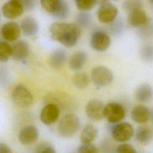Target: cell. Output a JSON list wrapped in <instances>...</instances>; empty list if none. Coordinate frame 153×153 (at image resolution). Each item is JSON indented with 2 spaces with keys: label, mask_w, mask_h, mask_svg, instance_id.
Returning a JSON list of instances; mask_svg holds the SVG:
<instances>
[{
  "label": "cell",
  "mask_w": 153,
  "mask_h": 153,
  "mask_svg": "<svg viewBox=\"0 0 153 153\" xmlns=\"http://www.w3.org/2000/svg\"><path fill=\"white\" fill-rule=\"evenodd\" d=\"M75 23L81 28L86 29L89 27L92 22L91 16L85 11H81L75 16Z\"/></svg>",
  "instance_id": "cb8c5ba5"
},
{
  "label": "cell",
  "mask_w": 153,
  "mask_h": 153,
  "mask_svg": "<svg viewBox=\"0 0 153 153\" xmlns=\"http://www.w3.org/2000/svg\"><path fill=\"white\" fill-rule=\"evenodd\" d=\"M111 39L109 35L101 30L92 32L90 38V45L93 50L98 52H103L111 45Z\"/></svg>",
  "instance_id": "8992f818"
},
{
  "label": "cell",
  "mask_w": 153,
  "mask_h": 153,
  "mask_svg": "<svg viewBox=\"0 0 153 153\" xmlns=\"http://www.w3.org/2000/svg\"><path fill=\"white\" fill-rule=\"evenodd\" d=\"M1 11L5 18L14 20L20 17L25 10L20 0H9L2 5Z\"/></svg>",
  "instance_id": "9c48e42d"
},
{
  "label": "cell",
  "mask_w": 153,
  "mask_h": 153,
  "mask_svg": "<svg viewBox=\"0 0 153 153\" xmlns=\"http://www.w3.org/2000/svg\"><path fill=\"white\" fill-rule=\"evenodd\" d=\"M135 138L140 143H148L153 139V129L148 126H140L136 131Z\"/></svg>",
  "instance_id": "7402d4cb"
},
{
  "label": "cell",
  "mask_w": 153,
  "mask_h": 153,
  "mask_svg": "<svg viewBox=\"0 0 153 153\" xmlns=\"http://www.w3.org/2000/svg\"><path fill=\"white\" fill-rule=\"evenodd\" d=\"M123 9L128 13L139 9L143 7L142 0H124L122 4Z\"/></svg>",
  "instance_id": "83f0119b"
},
{
  "label": "cell",
  "mask_w": 153,
  "mask_h": 153,
  "mask_svg": "<svg viewBox=\"0 0 153 153\" xmlns=\"http://www.w3.org/2000/svg\"><path fill=\"white\" fill-rule=\"evenodd\" d=\"M76 8L81 11H87L96 5L97 0H75Z\"/></svg>",
  "instance_id": "f546056e"
},
{
  "label": "cell",
  "mask_w": 153,
  "mask_h": 153,
  "mask_svg": "<svg viewBox=\"0 0 153 153\" xmlns=\"http://www.w3.org/2000/svg\"><path fill=\"white\" fill-rule=\"evenodd\" d=\"M91 78L85 72H77L72 78L74 85L78 88L83 89L87 87L90 84Z\"/></svg>",
  "instance_id": "603a6c76"
},
{
  "label": "cell",
  "mask_w": 153,
  "mask_h": 153,
  "mask_svg": "<svg viewBox=\"0 0 153 153\" xmlns=\"http://www.w3.org/2000/svg\"><path fill=\"white\" fill-rule=\"evenodd\" d=\"M20 26L22 32L26 36H33L38 33L39 30V25L37 21L31 16L24 17Z\"/></svg>",
  "instance_id": "e0dca14e"
},
{
  "label": "cell",
  "mask_w": 153,
  "mask_h": 153,
  "mask_svg": "<svg viewBox=\"0 0 153 153\" xmlns=\"http://www.w3.org/2000/svg\"><path fill=\"white\" fill-rule=\"evenodd\" d=\"M134 133L132 125L127 122L118 123L111 130L112 138L118 142H124L129 140Z\"/></svg>",
  "instance_id": "52a82bcc"
},
{
  "label": "cell",
  "mask_w": 153,
  "mask_h": 153,
  "mask_svg": "<svg viewBox=\"0 0 153 153\" xmlns=\"http://www.w3.org/2000/svg\"><path fill=\"white\" fill-rule=\"evenodd\" d=\"M78 153H99L98 149L92 143H82L78 148Z\"/></svg>",
  "instance_id": "1f68e13d"
},
{
  "label": "cell",
  "mask_w": 153,
  "mask_h": 153,
  "mask_svg": "<svg viewBox=\"0 0 153 153\" xmlns=\"http://www.w3.org/2000/svg\"><path fill=\"white\" fill-rule=\"evenodd\" d=\"M0 153H12V151L9 146L4 143H0Z\"/></svg>",
  "instance_id": "8d00e7d4"
},
{
  "label": "cell",
  "mask_w": 153,
  "mask_h": 153,
  "mask_svg": "<svg viewBox=\"0 0 153 153\" xmlns=\"http://www.w3.org/2000/svg\"><path fill=\"white\" fill-rule=\"evenodd\" d=\"M23 5L25 10L29 11L34 8L36 5V0H20Z\"/></svg>",
  "instance_id": "836d02e7"
},
{
  "label": "cell",
  "mask_w": 153,
  "mask_h": 153,
  "mask_svg": "<svg viewBox=\"0 0 153 153\" xmlns=\"http://www.w3.org/2000/svg\"><path fill=\"white\" fill-rule=\"evenodd\" d=\"M12 58L16 61H23L28 56L29 52V44L23 40L16 41L12 45Z\"/></svg>",
  "instance_id": "9a60e30c"
},
{
  "label": "cell",
  "mask_w": 153,
  "mask_h": 153,
  "mask_svg": "<svg viewBox=\"0 0 153 153\" xmlns=\"http://www.w3.org/2000/svg\"><path fill=\"white\" fill-rule=\"evenodd\" d=\"M20 26L15 22H8L1 28V35L7 42H16L21 35Z\"/></svg>",
  "instance_id": "8fae6325"
},
{
  "label": "cell",
  "mask_w": 153,
  "mask_h": 153,
  "mask_svg": "<svg viewBox=\"0 0 153 153\" xmlns=\"http://www.w3.org/2000/svg\"><path fill=\"white\" fill-rule=\"evenodd\" d=\"M105 105L100 100H90L85 106V114L88 118L93 121H100L104 117Z\"/></svg>",
  "instance_id": "30bf717a"
},
{
  "label": "cell",
  "mask_w": 153,
  "mask_h": 153,
  "mask_svg": "<svg viewBox=\"0 0 153 153\" xmlns=\"http://www.w3.org/2000/svg\"><path fill=\"white\" fill-rule=\"evenodd\" d=\"M127 22L130 26L140 28L148 23L149 20L146 13L142 8L128 13Z\"/></svg>",
  "instance_id": "4fadbf2b"
},
{
  "label": "cell",
  "mask_w": 153,
  "mask_h": 153,
  "mask_svg": "<svg viewBox=\"0 0 153 153\" xmlns=\"http://www.w3.org/2000/svg\"><path fill=\"white\" fill-rule=\"evenodd\" d=\"M36 153H56L54 149L50 146H45L41 148Z\"/></svg>",
  "instance_id": "d590c367"
},
{
  "label": "cell",
  "mask_w": 153,
  "mask_h": 153,
  "mask_svg": "<svg viewBox=\"0 0 153 153\" xmlns=\"http://www.w3.org/2000/svg\"><path fill=\"white\" fill-rule=\"evenodd\" d=\"M12 45L7 41H1L0 42V61L6 62L12 57Z\"/></svg>",
  "instance_id": "484cf974"
},
{
  "label": "cell",
  "mask_w": 153,
  "mask_h": 153,
  "mask_svg": "<svg viewBox=\"0 0 153 153\" xmlns=\"http://www.w3.org/2000/svg\"><path fill=\"white\" fill-rule=\"evenodd\" d=\"M60 115V109L54 103L46 105L41 110L40 113V120L42 123L50 126L54 123Z\"/></svg>",
  "instance_id": "7c38bea8"
},
{
  "label": "cell",
  "mask_w": 153,
  "mask_h": 153,
  "mask_svg": "<svg viewBox=\"0 0 153 153\" xmlns=\"http://www.w3.org/2000/svg\"><path fill=\"white\" fill-rule=\"evenodd\" d=\"M151 120L153 123V109L151 110Z\"/></svg>",
  "instance_id": "74e56055"
},
{
  "label": "cell",
  "mask_w": 153,
  "mask_h": 153,
  "mask_svg": "<svg viewBox=\"0 0 153 153\" xmlns=\"http://www.w3.org/2000/svg\"><path fill=\"white\" fill-rule=\"evenodd\" d=\"M88 59L87 53L84 51H77L74 53L69 59V67L71 70L78 71L82 68Z\"/></svg>",
  "instance_id": "d6986e66"
},
{
  "label": "cell",
  "mask_w": 153,
  "mask_h": 153,
  "mask_svg": "<svg viewBox=\"0 0 153 153\" xmlns=\"http://www.w3.org/2000/svg\"><path fill=\"white\" fill-rule=\"evenodd\" d=\"M142 59L148 62L153 61V44H146L143 45L140 50Z\"/></svg>",
  "instance_id": "f1b7e54d"
},
{
  "label": "cell",
  "mask_w": 153,
  "mask_h": 153,
  "mask_svg": "<svg viewBox=\"0 0 153 153\" xmlns=\"http://www.w3.org/2000/svg\"><path fill=\"white\" fill-rule=\"evenodd\" d=\"M131 117L137 123H146L151 120V110L145 105H138L133 108Z\"/></svg>",
  "instance_id": "2e32d148"
},
{
  "label": "cell",
  "mask_w": 153,
  "mask_h": 153,
  "mask_svg": "<svg viewBox=\"0 0 153 153\" xmlns=\"http://www.w3.org/2000/svg\"><path fill=\"white\" fill-rule=\"evenodd\" d=\"M79 128V120L73 114L65 115L59 121L57 126V131L59 135L63 137H72Z\"/></svg>",
  "instance_id": "7a4b0ae2"
},
{
  "label": "cell",
  "mask_w": 153,
  "mask_h": 153,
  "mask_svg": "<svg viewBox=\"0 0 153 153\" xmlns=\"http://www.w3.org/2000/svg\"><path fill=\"white\" fill-rule=\"evenodd\" d=\"M92 82L97 87H103L109 85L114 79L112 72L108 67L99 65L94 67L90 72Z\"/></svg>",
  "instance_id": "3957f363"
},
{
  "label": "cell",
  "mask_w": 153,
  "mask_h": 153,
  "mask_svg": "<svg viewBox=\"0 0 153 153\" xmlns=\"http://www.w3.org/2000/svg\"><path fill=\"white\" fill-rule=\"evenodd\" d=\"M126 115L123 106L117 102H111L105 105L104 117L111 123H117L123 120Z\"/></svg>",
  "instance_id": "ba28073f"
},
{
  "label": "cell",
  "mask_w": 153,
  "mask_h": 153,
  "mask_svg": "<svg viewBox=\"0 0 153 153\" xmlns=\"http://www.w3.org/2000/svg\"><path fill=\"white\" fill-rule=\"evenodd\" d=\"M38 137V131L33 126H27L23 127L19 132V139L25 145H30L35 143Z\"/></svg>",
  "instance_id": "5bb4252c"
},
{
  "label": "cell",
  "mask_w": 153,
  "mask_h": 153,
  "mask_svg": "<svg viewBox=\"0 0 153 153\" xmlns=\"http://www.w3.org/2000/svg\"><path fill=\"white\" fill-rule=\"evenodd\" d=\"M148 1H149V2L151 4L153 5V0H148Z\"/></svg>",
  "instance_id": "f35d334b"
},
{
  "label": "cell",
  "mask_w": 153,
  "mask_h": 153,
  "mask_svg": "<svg viewBox=\"0 0 153 153\" xmlns=\"http://www.w3.org/2000/svg\"><path fill=\"white\" fill-rule=\"evenodd\" d=\"M61 0H39L41 7L51 16L58 8Z\"/></svg>",
  "instance_id": "4316f807"
},
{
  "label": "cell",
  "mask_w": 153,
  "mask_h": 153,
  "mask_svg": "<svg viewBox=\"0 0 153 153\" xmlns=\"http://www.w3.org/2000/svg\"><path fill=\"white\" fill-rule=\"evenodd\" d=\"M140 36L145 39L153 37V24L149 22L148 23L139 28Z\"/></svg>",
  "instance_id": "4dcf8cb0"
},
{
  "label": "cell",
  "mask_w": 153,
  "mask_h": 153,
  "mask_svg": "<svg viewBox=\"0 0 153 153\" xmlns=\"http://www.w3.org/2000/svg\"><path fill=\"white\" fill-rule=\"evenodd\" d=\"M69 14L70 8L68 2L65 0H61L58 8L52 16L56 19L63 20L68 18Z\"/></svg>",
  "instance_id": "d4e9b609"
},
{
  "label": "cell",
  "mask_w": 153,
  "mask_h": 153,
  "mask_svg": "<svg viewBox=\"0 0 153 153\" xmlns=\"http://www.w3.org/2000/svg\"><path fill=\"white\" fill-rule=\"evenodd\" d=\"M112 23V32L115 34H119L122 30L123 28V25L121 21L117 20V22H115V23L114 22Z\"/></svg>",
  "instance_id": "e575fe53"
},
{
  "label": "cell",
  "mask_w": 153,
  "mask_h": 153,
  "mask_svg": "<svg viewBox=\"0 0 153 153\" xmlns=\"http://www.w3.org/2000/svg\"><path fill=\"white\" fill-rule=\"evenodd\" d=\"M98 134L97 128L91 124L84 126L80 134V140L82 143H91L97 137Z\"/></svg>",
  "instance_id": "44dd1931"
},
{
  "label": "cell",
  "mask_w": 153,
  "mask_h": 153,
  "mask_svg": "<svg viewBox=\"0 0 153 153\" xmlns=\"http://www.w3.org/2000/svg\"><path fill=\"white\" fill-rule=\"evenodd\" d=\"M51 39L67 48L74 47L81 34V28L75 23L56 22L49 28Z\"/></svg>",
  "instance_id": "6da1fadb"
},
{
  "label": "cell",
  "mask_w": 153,
  "mask_h": 153,
  "mask_svg": "<svg viewBox=\"0 0 153 153\" xmlns=\"http://www.w3.org/2000/svg\"><path fill=\"white\" fill-rule=\"evenodd\" d=\"M118 14L117 7L108 1L102 2L97 11V19L103 24L112 23L116 20Z\"/></svg>",
  "instance_id": "277c9868"
},
{
  "label": "cell",
  "mask_w": 153,
  "mask_h": 153,
  "mask_svg": "<svg viewBox=\"0 0 153 153\" xmlns=\"http://www.w3.org/2000/svg\"><path fill=\"white\" fill-rule=\"evenodd\" d=\"M11 99L14 104L22 108L30 106L33 101L30 91L23 85L16 86L11 92Z\"/></svg>",
  "instance_id": "5b68a950"
},
{
  "label": "cell",
  "mask_w": 153,
  "mask_h": 153,
  "mask_svg": "<svg viewBox=\"0 0 153 153\" xmlns=\"http://www.w3.org/2000/svg\"><path fill=\"white\" fill-rule=\"evenodd\" d=\"M134 97L138 102L149 103L153 99V88L148 84H142L136 88Z\"/></svg>",
  "instance_id": "ac0fdd59"
},
{
  "label": "cell",
  "mask_w": 153,
  "mask_h": 153,
  "mask_svg": "<svg viewBox=\"0 0 153 153\" xmlns=\"http://www.w3.org/2000/svg\"><path fill=\"white\" fill-rule=\"evenodd\" d=\"M115 1H117V0H115Z\"/></svg>",
  "instance_id": "ab89813d"
},
{
  "label": "cell",
  "mask_w": 153,
  "mask_h": 153,
  "mask_svg": "<svg viewBox=\"0 0 153 153\" xmlns=\"http://www.w3.org/2000/svg\"><path fill=\"white\" fill-rule=\"evenodd\" d=\"M116 153H136V151L131 145L122 143L116 148Z\"/></svg>",
  "instance_id": "d6a6232c"
},
{
  "label": "cell",
  "mask_w": 153,
  "mask_h": 153,
  "mask_svg": "<svg viewBox=\"0 0 153 153\" xmlns=\"http://www.w3.org/2000/svg\"><path fill=\"white\" fill-rule=\"evenodd\" d=\"M67 53L62 48H57L53 51L48 58L49 65L54 69L61 68L66 62Z\"/></svg>",
  "instance_id": "ffe728a7"
}]
</instances>
